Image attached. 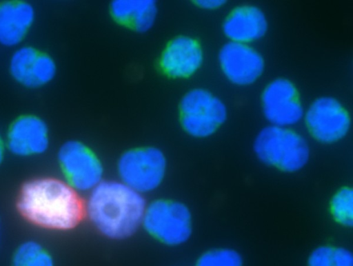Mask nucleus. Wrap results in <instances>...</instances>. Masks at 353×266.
<instances>
[{
  "label": "nucleus",
  "mask_w": 353,
  "mask_h": 266,
  "mask_svg": "<svg viewBox=\"0 0 353 266\" xmlns=\"http://www.w3.org/2000/svg\"><path fill=\"white\" fill-rule=\"evenodd\" d=\"M22 217L46 230L68 232L85 216V199L61 177L43 176L26 182L17 201Z\"/></svg>",
  "instance_id": "1"
},
{
  "label": "nucleus",
  "mask_w": 353,
  "mask_h": 266,
  "mask_svg": "<svg viewBox=\"0 0 353 266\" xmlns=\"http://www.w3.org/2000/svg\"><path fill=\"white\" fill-rule=\"evenodd\" d=\"M144 196L117 180H104L86 194L85 216L93 227L111 239L132 236L141 226Z\"/></svg>",
  "instance_id": "2"
},
{
  "label": "nucleus",
  "mask_w": 353,
  "mask_h": 266,
  "mask_svg": "<svg viewBox=\"0 0 353 266\" xmlns=\"http://www.w3.org/2000/svg\"><path fill=\"white\" fill-rule=\"evenodd\" d=\"M141 227L158 243L177 247L191 236L192 216L182 201L159 198L146 203Z\"/></svg>",
  "instance_id": "3"
},
{
  "label": "nucleus",
  "mask_w": 353,
  "mask_h": 266,
  "mask_svg": "<svg viewBox=\"0 0 353 266\" xmlns=\"http://www.w3.org/2000/svg\"><path fill=\"white\" fill-rule=\"evenodd\" d=\"M116 172L119 181L144 196L157 190L164 182L168 161L157 147H136L120 155Z\"/></svg>",
  "instance_id": "4"
},
{
  "label": "nucleus",
  "mask_w": 353,
  "mask_h": 266,
  "mask_svg": "<svg viewBox=\"0 0 353 266\" xmlns=\"http://www.w3.org/2000/svg\"><path fill=\"white\" fill-rule=\"evenodd\" d=\"M254 150L265 163L290 172L303 167L309 157V147L300 134L290 128L274 125L259 134Z\"/></svg>",
  "instance_id": "5"
},
{
  "label": "nucleus",
  "mask_w": 353,
  "mask_h": 266,
  "mask_svg": "<svg viewBox=\"0 0 353 266\" xmlns=\"http://www.w3.org/2000/svg\"><path fill=\"white\" fill-rule=\"evenodd\" d=\"M57 163L61 178L82 195L105 180V167L100 156L80 141L63 143L57 152Z\"/></svg>",
  "instance_id": "6"
},
{
  "label": "nucleus",
  "mask_w": 353,
  "mask_h": 266,
  "mask_svg": "<svg viewBox=\"0 0 353 266\" xmlns=\"http://www.w3.org/2000/svg\"><path fill=\"white\" fill-rule=\"evenodd\" d=\"M179 111L182 128L196 138L214 134L227 116L222 101L206 90L199 88L190 90L183 96Z\"/></svg>",
  "instance_id": "7"
},
{
  "label": "nucleus",
  "mask_w": 353,
  "mask_h": 266,
  "mask_svg": "<svg viewBox=\"0 0 353 266\" xmlns=\"http://www.w3.org/2000/svg\"><path fill=\"white\" fill-rule=\"evenodd\" d=\"M306 127L317 141L331 143L343 138L350 127L346 109L336 99L325 96L316 99L304 114Z\"/></svg>",
  "instance_id": "8"
},
{
  "label": "nucleus",
  "mask_w": 353,
  "mask_h": 266,
  "mask_svg": "<svg viewBox=\"0 0 353 266\" xmlns=\"http://www.w3.org/2000/svg\"><path fill=\"white\" fill-rule=\"evenodd\" d=\"M261 102L265 118L274 126L290 128L304 116L297 89L287 79L270 82L263 92Z\"/></svg>",
  "instance_id": "9"
},
{
  "label": "nucleus",
  "mask_w": 353,
  "mask_h": 266,
  "mask_svg": "<svg viewBox=\"0 0 353 266\" xmlns=\"http://www.w3.org/2000/svg\"><path fill=\"white\" fill-rule=\"evenodd\" d=\"M6 150L19 157L44 154L50 145V134L45 121L37 115L22 114L14 119L4 137Z\"/></svg>",
  "instance_id": "10"
},
{
  "label": "nucleus",
  "mask_w": 353,
  "mask_h": 266,
  "mask_svg": "<svg viewBox=\"0 0 353 266\" xmlns=\"http://www.w3.org/2000/svg\"><path fill=\"white\" fill-rule=\"evenodd\" d=\"M9 72L19 84L37 88L50 83L57 72L52 57L31 45L19 47L12 54Z\"/></svg>",
  "instance_id": "11"
},
{
  "label": "nucleus",
  "mask_w": 353,
  "mask_h": 266,
  "mask_svg": "<svg viewBox=\"0 0 353 266\" xmlns=\"http://www.w3.org/2000/svg\"><path fill=\"white\" fill-rule=\"evenodd\" d=\"M219 61L225 76L239 85L254 83L264 69L261 55L248 44L231 41L226 43L220 50Z\"/></svg>",
  "instance_id": "12"
},
{
  "label": "nucleus",
  "mask_w": 353,
  "mask_h": 266,
  "mask_svg": "<svg viewBox=\"0 0 353 266\" xmlns=\"http://www.w3.org/2000/svg\"><path fill=\"white\" fill-rule=\"evenodd\" d=\"M203 59L199 43L191 37L181 35L168 43L160 56L159 65L166 76L184 79L196 73Z\"/></svg>",
  "instance_id": "13"
},
{
  "label": "nucleus",
  "mask_w": 353,
  "mask_h": 266,
  "mask_svg": "<svg viewBox=\"0 0 353 266\" xmlns=\"http://www.w3.org/2000/svg\"><path fill=\"white\" fill-rule=\"evenodd\" d=\"M35 19L33 6L23 1L0 3V44L19 45L27 36Z\"/></svg>",
  "instance_id": "14"
},
{
  "label": "nucleus",
  "mask_w": 353,
  "mask_h": 266,
  "mask_svg": "<svg viewBox=\"0 0 353 266\" xmlns=\"http://www.w3.org/2000/svg\"><path fill=\"white\" fill-rule=\"evenodd\" d=\"M267 26L265 17L260 9L252 6H241L227 17L223 30L231 42L249 45L265 34Z\"/></svg>",
  "instance_id": "15"
},
{
  "label": "nucleus",
  "mask_w": 353,
  "mask_h": 266,
  "mask_svg": "<svg viewBox=\"0 0 353 266\" xmlns=\"http://www.w3.org/2000/svg\"><path fill=\"white\" fill-rule=\"evenodd\" d=\"M110 9L117 23L139 32L148 30L157 15L156 3L149 0L114 1Z\"/></svg>",
  "instance_id": "16"
},
{
  "label": "nucleus",
  "mask_w": 353,
  "mask_h": 266,
  "mask_svg": "<svg viewBox=\"0 0 353 266\" xmlns=\"http://www.w3.org/2000/svg\"><path fill=\"white\" fill-rule=\"evenodd\" d=\"M10 266H55L54 260L48 251L40 243L27 241L14 249Z\"/></svg>",
  "instance_id": "17"
},
{
  "label": "nucleus",
  "mask_w": 353,
  "mask_h": 266,
  "mask_svg": "<svg viewBox=\"0 0 353 266\" xmlns=\"http://www.w3.org/2000/svg\"><path fill=\"white\" fill-rule=\"evenodd\" d=\"M307 266H353V257L343 247L321 246L311 253Z\"/></svg>",
  "instance_id": "18"
},
{
  "label": "nucleus",
  "mask_w": 353,
  "mask_h": 266,
  "mask_svg": "<svg viewBox=\"0 0 353 266\" xmlns=\"http://www.w3.org/2000/svg\"><path fill=\"white\" fill-rule=\"evenodd\" d=\"M331 213L336 221L344 226L351 227L353 223V191L343 187L332 197Z\"/></svg>",
  "instance_id": "19"
},
{
  "label": "nucleus",
  "mask_w": 353,
  "mask_h": 266,
  "mask_svg": "<svg viewBox=\"0 0 353 266\" xmlns=\"http://www.w3.org/2000/svg\"><path fill=\"white\" fill-rule=\"evenodd\" d=\"M241 256L236 251L226 249H214L202 254L195 266H242Z\"/></svg>",
  "instance_id": "20"
},
{
  "label": "nucleus",
  "mask_w": 353,
  "mask_h": 266,
  "mask_svg": "<svg viewBox=\"0 0 353 266\" xmlns=\"http://www.w3.org/2000/svg\"><path fill=\"white\" fill-rule=\"evenodd\" d=\"M224 1H220V0H211V1H207V0H202V1H196V4L199 6L200 8H204V9H216L221 6H222L224 4Z\"/></svg>",
  "instance_id": "21"
},
{
  "label": "nucleus",
  "mask_w": 353,
  "mask_h": 266,
  "mask_svg": "<svg viewBox=\"0 0 353 266\" xmlns=\"http://www.w3.org/2000/svg\"><path fill=\"white\" fill-rule=\"evenodd\" d=\"M6 150L4 137L0 133V164L4 159Z\"/></svg>",
  "instance_id": "22"
}]
</instances>
